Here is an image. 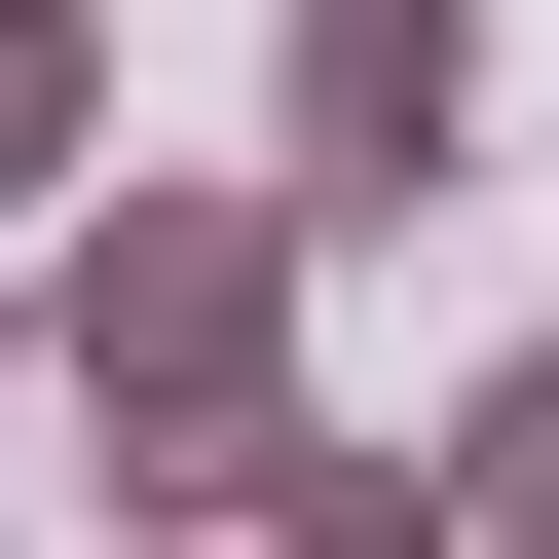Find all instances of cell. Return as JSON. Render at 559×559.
<instances>
[{"instance_id": "5", "label": "cell", "mask_w": 559, "mask_h": 559, "mask_svg": "<svg viewBox=\"0 0 559 559\" xmlns=\"http://www.w3.org/2000/svg\"><path fill=\"white\" fill-rule=\"evenodd\" d=\"M448 559H559V336H522V373L448 411Z\"/></svg>"}, {"instance_id": "6", "label": "cell", "mask_w": 559, "mask_h": 559, "mask_svg": "<svg viewBox=\"0 0 559 559\" xmlns=\"http://www.w3.org/2000/svg\"><path fill=\"white\" fill-rule=\"evenodd\" d=\"M0 411H38V336H0Z\"/></svg>"}, {"instance_id": "4", "label": "cell", "mask_w": 559, "mask_h": 559, "mask_svg": "<svg viewBox=\"0 0 559 559\" xmlns=\"http://www.w3.org/2000/svg\"><path fill=\"white\" fill-rule=\"evenodd\" d=\"M75 150H112V0H0V224H38Z\"/></svg>"}, {"instance_id": "2", "label": "cell", "mask_w": 559, "mask_h": 559, "mask_svg": "<svg viewBox=\"0 0 559 559\" xmlns=\"http://www.w3.org/2000/svg\"><path fill=\"white\" fill-rule=\"evenodd\" d=\"M261 112H299V261L411 224V187L485 150V0H299V38H261Z\"/></svg>"}, {"instance_id": "1", "label": "cell", "mask_w": 559, "mask_h": 559, "mask_svg": "<svg viewBox=\"0 0 559 559\" xmlns=\"http://www.w3.org/2000/svg\"><path fill=\"white\" fill-rule=\"evenodd\" d=\"M0 336H38V411H75L112 522H224L261 411H299V187H150V150H75L38 261H0Z\"/></svg>"}, {"instance_id": "3", "label": "cell", "mask_w": 559, "mask_h": 559, "mask_svg": "<svg viewBox=\"0 0 559 559\" xmlns=\"http://www.w3.org/2000/svg\"><path fill=\"white\" fill-rule=\"evenodd\" d=\"M187 559H448V448H336V411H261V485Z\"/></svg>"}, {"instance_id": "7", "label": "cell", "mask_w": 559, "mask_h": 559, "mask_svg": "<svg viewBox=\"0 0 559 559\" xmlns=\"http://www.w3.org/2000/svg\"><path fill=\"white\" fill-rule=\"evenodd\" d=\"M112 559H187V522H112Z\"/></svg>"}]
</instances>
